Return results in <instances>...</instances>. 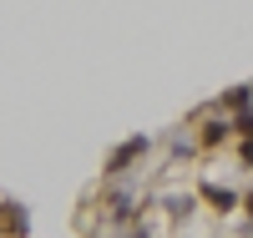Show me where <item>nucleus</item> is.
Wrapping results in <instances>:
<instances>
[{
	"label": "nucleus",
	"instance_id": "nucleus-1",
	"mask_svg": "<svg viewBox=\"0 0 253 238\" xmlns=\"http://www.w3.org/2000/svg\"><path fill=\"white\" fill-rule=\"evenodd\" d=\"M142 152H147V137H126V142L117 147V152L107 157V167H101V172H107V178H117V172H126V167H132Z\"/></svg>",
	"mask_w": 253,
	"mask_h": 238
},
{
	"label": "nucleus",
	"instance_id": "nucleus-2",
	"mask_svg": "<svg viewBox=\"0 0 253 238\" xmlns=\"http://www.w3.org/2000/svg\"><path fill=\"white\" fill-rule=\"evenodd\" d=\"M26 228H31L26 208H20V203H0V233H5V238H26Z\"/></svg>",
	"mask_w": 253,
	"mask_h": 238
},
{
	"label": "nucleus",
	"instance_id": "nucleus-3",
	"mask_svg": "<svg viewBox=\"0 0 253 238\" xmlns=\"http://www.w3.org/2000/svg\"><path fill=\"white\" fill-rule=\"evenodd\" d=\"M203 198L213 203L218 213H233V208H238V192H228V188H218V183H203Z\"/></svg>",
	"mask_w": 253,
	"mask_h": 238
},
{
	"label": "nucleus",
	"instance_id": "nucleus-4",
	"mask_svg": "<svg viewBox=\"0 0 253 238\" xmlns=\"http://www.w3.org/2000/svg\"><path fill=\"white\" fill-rule=\"evenodd\" d=\"M228 132H233V122H228V117L203 122V147H218V142H228Z\"/></svg>",
	"mask_w": 253,
	"mask_h": 238
},
{
	"label": "nucleus",
	"instance_id": "nucleus-5",
	"mask_svg": "<svg viewBox=\"0 0 253 238\" xmlns=\"http://www.w3.org/2000/svg\"><path fill=\"white\" fill-rule=\"evenodd\" d=\"M248 101H253V92H248V86H233V92L223 96V106H233V112H243Z\"/></svg>",
	"mask_w": 253,
	"mask_h": 238
},
{
	"label": "nucleus",
	"instance_id": "nucleus-6",
	"mask_svg": "<svg viewBox=\"0 0 253 238\" xmlns=\"http://www.w3.org/2000/svg\"><path fill=\"white\" fill-rule=\"evenodd\" d=\"M132 198H126V192H117V198H112V218H132Z\"/></svg>",
	"mask_w": 253,
	"mask_h": 238
},
{
	"label": "nucleus",
	"instance_id": "nucleus-7",
	"mask_svg": "<svg viewBox=\"0 0 253 238\" xmlns=\"http://www.w3.org/2000/svg\"><path fill=\"white\" fill-rule=\"evenodd\" d=\"M233 132H243V137H253V106H243V112H238V122H233Z\"/></svg>",
	"mask_w": 253,
	"mask_h": 238
},
{
	"label": "nucleus",
	"instance_id": "nucleus-8",
	"mask_svg": "<svg viewBox=\"0 0 253 238\" xmlns=\"http://www.w3.org/2000/svg\"><path fill=\"white\" fill-rule=\"evenodd\" d=\"M167 208H172L177 218H182V213H193V198H167Z\"/></svg>",
	"mask_w": 253,
	"mask_h": 238
},
{
	"label": "nucleus",
	"instance_id": "nucleus-9",
	"mask_svg": "<svg viewBox=\"0 0 253 238\" xmlns=\"http://www.w3.org/2000/svg\"><path fill=\"white\" fill-rule=\"evenodd\" d=\"M243 167H253V137L243 142Z\"/></svg>",
	"mask_w": 253,
	"mask_h": 238
},
{
	"label": "nucleus",
	"instance_id": "nucleus-10",
	"mask_svg": "<svg viewBox=\"0 0 253 238\" xmlns=\"http://www.w3.org/2000/svg\"><path fill=\"white\" fill-rule=\"evenodd\" d=\"M248 213H253V192H248Z\"/></svg>",
	"mask_w": 253,
	"mask_h": 238
}]
</instances>
